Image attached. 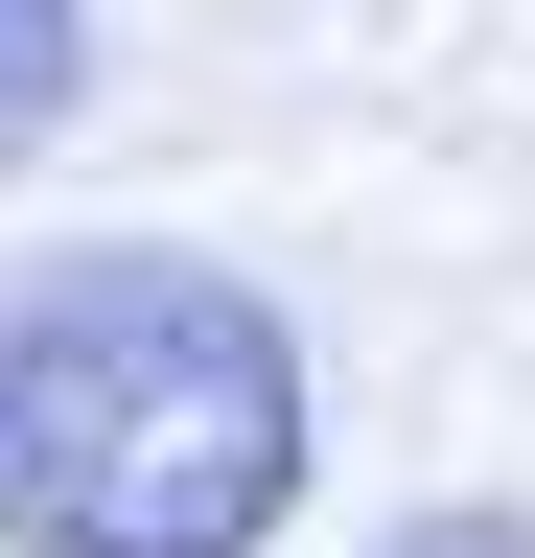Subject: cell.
Here are the masks:
<instances>
[{
  "instance_id": "obj_1",
  "label": "cell",
  "mask_w": 535,
  "mask_h": 558,
  "mask_svg": "<svg viewBox=\"0 0 535 558\" xmlns=\"http://www.w3.org/2000/svg\"><path fill=\"white\" fill-rule=\"evenodd\" d=\"M303 326L186 233H71L0 279V558H256L303 512Z\"/></svg>"
},
{
  "instance_id": "obj_2",
  "label": "cell",
  "mask_w": 535,
  "mask_h": 558,
  "mask_svg": "<svg viewBox=\"0 0 535 558\" xmlns=\"http://www.w3.org/2000/svg\"><path fill=\"white\" fill-rule=\"evenodd\" d=\"M71 94H94V24H71V0H0V186L71 140Z\"/></svg>"
},
{
  "instance_id": "obj_3",
  "label": "cell",
  "mask_w": 535,
  "mask_h": 558,
  "mask_svg": "<svg viewBox=\"0 0 535 558\" xmlns=\"http://www.w3.org/2000/svg\"><path fill=\"white\" fill-rule=\"evenodd\" d=\"M373 558H535V512H420V535H373Z\"/></svg>"
}]
</instances>
